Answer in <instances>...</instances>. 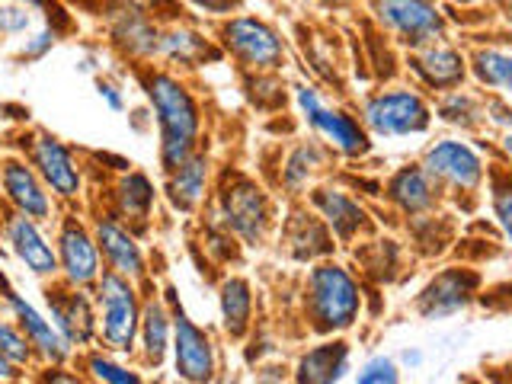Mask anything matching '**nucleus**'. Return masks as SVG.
Masks as SVG:
<instances>
[{
	"label": "nucleus",
	"instance_id": "nucleus-1",
	"mask_svg": "<svg viewBox=\"0 0 512 384\" xmlns=\"http://www.w3.org/2000/svg\"><path fill=\"white\" fill-rule=\"evenodd\" d=\"M144 93L154 106V116L160 125V160H164V170H176L183 160L192 157L199 138V106L192 100V93L176 80L173 74L154 71L144 80Z\"/></svg>",
	"mask_w": 512,
	"mask_h": 384
},
{
	"label": "nucleus",
	"instance_id": "nucleus-2",
	"mask_svg": "<svg viewBox=\"0 0 512 384\" xmlns=\"http://www.w3.org/2000/svg\"><path fill=\"white\" fill-rule=\"evenodd\" d=\"M96 330L116 352H132L141 330V304L132 279L106 269L96 279Z\"/></svg>",
	"mask_w": 512,
	"mask_h": 384
},
{
	"label": "nucleus",
	"instance_id": "nucleus-3",
	"mask_svg": "<svg viewBox=\"0 0 512 384\" xmlns=\"http://www.w3.org/2000/svg\"><path fill=\"white\" fill-rule=\"evenodd\" d=\"M308 308L317 330H346L359 317V285L343 266H317L308 279Z\"/></svg>",
	"mask_w": 512,
	"mask_h": 384
},
{
	"label": "nucleus",
	"instance_id": "nucleus-4",
	"mask_svg": "<svg viewBox=\"0 0 512 384\" xmlns=\"http://www.w3.org/2000/svg\"><path fill=\"white\" fill-rule=\"evenodd\" d=\"M365 125L375 135H416L429 128V106L410 90L378 93L365 103Z\"/></svg>",
	"mask_w": 512,
	"mask_h": 384
},
{
	"label": "nucleus",
	"instance_id": "nucleus-5",
	"mask_svg": "<svg viewBox=\"0 0 512 384\" xmlns=\"http://www.w3.org/2000/svg\"><path fill=\"white\" fill-rule=\"evenodd\" d=\"M58 269L64 272V279L74 288L96 285V279L103 276L100 263V247L96 237L80 224L77 218H64L61 234H58Z\"/></svg>",
	"mask_w": 512,
	"mask_h": 384
},
{
	"label": "nucleus",
	"instance_id": "nucleus-6",
	"mask_svg": "<svg viewBox=\"0 0 512 384\" xmlns=\"http://www.w3.org/2000/svg\"><path fill=\"white\" fill-rule=\"evenodd\" d=\"M378 20L410 45H429L445 32L432 0H378Z\"/></svg>",
	"mask_w": 512,
	"mask_h": 384
},
{
	"label": "nucleus",
	"instance_id": "nucleus-7",
	"mask_svg": "<svg viewBox=\"0 0 512 384\" xmlns=\"http://www.w3.org/2000/svg\"><path fill=\"white\" fill-rule=\"evenodd\" d=\"M173 356L183 381L205 384L215 378V346L208 333L186 317L183 308L173 311Z\"/></svg>",
	"mask_w": 512,
	"mask_h": 384
},
{
	"label": "nucleus",
	"instance_id": "nucleus-8",
	"mask_svg": "<svg viewBox=\"0 0 512 384\" xmlns=\"http://www.w3.org/2000/svg\"><path fill=\"white\" fill-rule=\"evenodd\" d=\"M221 208H224L228 228L244 237L247 244H260L266 237L269 205H266V196L260 186H253L250 180H234L221 192Z\"/></svg>",
	"mask_w": 512,
	"mask_h": 384
},
{
	"label": "nucleus",
	"instance_id": "nucleus-9",
	"mask_svg": "<svg viewBox=\"0 0 512 384\" xmlns=\"http://www.w3.org/2000/svg\"><path fill=\"white\" fill-rule=\"evenodd\" d=\"M224 45L234 52L247 68H276L282 61V39L266 23L250 20V16H234L224 23Z\"/></svg>",
	"mask_w": 512,
	"mask_h": 384
},
{
	"label": "nucleus",
	"instance_id": "nucleus-10",
	"mask_svg": "<svg viewBox=\"0 0 512 384\" xmlns=\"http://www.w3.org/2000/svg\"><path fill=\"white\" fill-rule=\"evenodd\" d=\"M29 160L36 173L42 176V183L61 199H74L80 192V170L74 164L71 151L52 135H36L29 148Z\"/></svg>",
	"mask_w": 512,
	"mask_h": 384
},
{
	"label": "nucleus",
	"instance_id": "nucleus-11",
	"mask_svg": "<svg viewBox=\"0 0 512 384\" xmlns=\"http://www.w3.org/2000/svg\"><path fill=\"white\" fill-rule=\"evenodd\" d=\"M298 103L304 109V116H308V122L317 128L320 135H324L327 141H333L336 148H340L343 154H365L368 151V138L362 128L352 122L346 112H336V109H327L324 103L317 100V93L311 87H298Z\"/></svg>",
	"mask_w": 512,
	"mask_h": 384
},
{
	"label": "nucleus",
	"instance_id": "nucleus-12",
	"mask_svg": "<svg viewBox=\"0 0 512 384\" xmlns=\"http://www.w3.org/2000/svg\"><path fill=\"white\" fill-rule=\"evenodd\" d=\"M423 170L458 189H474L484 180V160L477 157L474 148H468V144H461V141H439L436 148H429Z\"/></svg>",
	"mask_w": 512,
	"mask_h": 384
},
{
	"label": "nucleus",
	"instance_id": "nucleus-13",
	"mask_svg": "<svg viewBox=\"0 0 512 384\" xmlns=\"http://www.w3.org/2000/svg\"><path fill=\"white\" fill-rule=\"evenodd\" d=\"M0 186H4L7 199L20 215L36 221H45L52 215V199L45 192L48 186L42 183L36 167L23 164V160H4V167H0Z\"/></svg>",
	"mask_w": 512,
	"mask_h": 384
},
{
	"label": "nucleus",
	"instance_id": "nucleus-14",
	"mask_svg": "<svg viewBox=\"0 0 512 384\" xmlns=\"http://www.w3.org/2000/svg\"><path fill=\"white\" fill-rule=\"evenodd\" d=\"M0 288H4V298L10 304V311L16 317V324H20V330L26 333L29 346H36L45 359L52 362H61L64 356L71 352V343L64 340V336L58 333V327L52 324V320H45L36 308H32L29 301H23L20 292H13V288H7V282L0 279Z\"/></svg>",
	"mask_w": 512,
	"mask_h": 384
},
{
	"label": "nucleus",
	"instance_id": "nucleus-15",
	"mask_svg": "<svg viewBox=\"0 0 512 384\" xmlns=\"http://www.w3.org/2000/svg\"><path fill=\"white\" fill-rule=\"evenodd\" d=\"M7 240L29 272H36V276H55L58 272V253L52 250V244H48L45 234L39 231L36 218H26L20 212H13L7 218Z\"/></svg>",
	"mask_w": 512,
	"mask_h": 384
},
{
	"label": "nucleus",
	"instance_id": "nucleus-16",
	"mask_svg": "<svg viewBox=\"0 0 512 384\" xmlns=\"http://www.w3.org/2000/svg\"><path fill=\"white\" fill-rule=\"evenodd\" d=\"M96 247H100L103 260L109 263L112 272H119L125 279H141L144 276V256L141 247L135 244V237L128 234L116 218H100L96 221Z\"/></svg>",
	"mask_w": 512,
	"mask_h": 384
},
{
	"label": "nucleus",
	"instance_id": "nucleus-17",
	"mask_svg": "<svg viewBox=\"0 0 512 384\" xmlns=\"http://www.w3.org/2000/svg\"><path fill=\"white\" fill-rule=\"evenodd\" d=\"M48 308H52V320L58 333L68 340L71 346H87L96 333V314L93 304L84 292H77L71 285V292H61L48 298Z\"/></svg>",
	"mask_w": 512,
	"mask_h": 384
},
{
	"label": "nucleus",
	"instance_id": "nucleus-18",
	"mask_svg": "<svg viewBox=\"0 0 512 384\" xmlns=\"http://www.w3.org/2000/svg\"><path fill=\"white\" fill-rule=\"evenodd\" d=\"M474 285H477V279L471 276V272H461V269L442 272V276L432 279L426 285V292L420 295V314H426V317H445V314L461 311L464 304L471 301Z\"/></svg>",
	"mask_w": 512,
	"mask_h": 384
},
{
	"label": "nucleus",
	"instance_id": "nucleus-19",
	"mask_svg": "<svg viewBox=\"0 0 512 384\" xmlns=\"http://www.w3.org/2000/svg\"><path fill=\"white\" fill-rule=\"evenodd\" d=\"M349 372V349L346 343H324L311 349L298 362L295 381L298 384H340V378Z\"/></svg>",
	"mask_w": 512,
	"mask_h": 384
},
{
	"label": "nucleus",
	"instance_id": "nucleus-20",
	"mask_svg": "<svg viewBox=\"0 0 512 384\" xmlns=\"http://www.w3.org/2000/svg\"><path fill=\"white\" fill-rule=\"evenodd\" d=\"M314 205L320 208V215L327 218V224L333 228V234L340 240H349L365 224V212L359 208L356 199H349L346 192L336 189H317L314 192Z\"/></svg>",
	"mask_w": 512,
	"mask_h": 384
},
{
	"label": "nucleus",
	"instance_id": "nucleus-21",
	"mask_svg": "<svg viewBox=\"0 0 512 384\" xmlns=\"http://www.w3.org/2000/svg\"><path fill=\"white\" fill-rule=\"evenodd\" d=\"M205 183H208V157L192 154L176 170H170V186H167L170 202L176 208H183V212H189V208L199 205Z\"/></svg>",
	"mask_w": 512,
	"mask_h": 384
},
{
	"label": "nucleus",
	"instance_id": "nucleus-22",
	"mask_svg": "<svg viewBox=\"0 0 512 384\" xmlns=\"http://www.w3.org/2000/svg\"><path fill=\"white\" fill-rule=\"evenodd\" d=\"M391 199L404 208L407 215H416V212H426V208L436 202V186H432V176L423 170V167H407L400 170L391 186Z\"/></svg>",
	"mask_w": 512,
	"mask_h": 384
},
{
	"label": "nucleus",
	"instance_id": "nucleus-23",
	"mask_svg": "<svg viewBox=\"0 0 512 384\" xmlns=\"http://www.w3.org/2000/svg\"><path fill=\"white\" fill-rule=\"evenodd\" d=\"M413 68L416 74H420L429 87H455L461 84L464 77V58L458 52H452V48H426V52H420L413 58Z\"/></svg>",
	"mask_w": 512,
	"mask_h": 384
},
{
	"label": "nucleus",
	"instance_id": "nucleus-24",
	"mask_svg": "<svg viewBox=\"0 0 512 384\" xmlns=\"http://www.w3.org/2000/svg\"><path fill=\"white\" fill-rule=\"evenodd\" d=\"M112 36L119 39V45H125L132 55H154L160 52V36H157V29L148 23V16H144L141 10H122L119 13V20L116 26H112Z\"/></svg>",
	"mask_w": 512,
	"mask_h": 384
},
{
	"label": "nucleus",
	"instance_id": "nucleus-25",
	"mask_svg": "<svg viewBox=\"0 0 512 384\" xmlns=\"http://www.w3.org/2000/svg\"><path fill=\"white\" fill-rule=\"evenodd\" d=\"M170 330H173V314H167V308L160 301H148L141 308V346L148 362H160L170 349Z\"/></svg>",
	"mask_w": 512,
	"mask_h": 384
},
{
	"label": "nucleus",
	"instance_id": "nucleus-26",
	"mask_svg": "<svg viewBox=\"0 0 512 384\" xmlns=\"http://www.w3.org/2000/svg\"><path fill=\"white\" fill-rule=\"evenodd\" d=\"M250 308H253V295L244 279H228L221 285V320L231 336H240L247 330Z\"/></svg>",
	"mask_w": 512,
	"mask_h": 384
},
{
	"label": "nucleus",
	"instance_id": "nucleus-27",
	"mask_svg": "<svg viewBox=\"0 0 512 384\" xmlns=\"http://www.w3.org/2000/svg\"><path fill=\"white\" fill-rule=\"evenodd\" d=\"M160 55H167L170 61L180 64H196L202 58H215V52L208 48V42L192 29H170L160 36Z\"/></svg>",
	"mask_w": 512,
	"mask_h": 384
},
{
	"label": "nucleus",
	"instance_id": "nucleus-28",
	"mask_svg": "<svg viewBox=\"0 0 512 384\" xmlns=\"http://www.w3.org/2000/svg\"><path fill=\"white\" fill-rule=\"evenodd\" d=\"M119 208L125 218H135V221H144L151 215V205H154V186L144 173H128L122 176L119 183Z\"/></svg>",
	"mask_w": 512,
	"mask_h": 384
},
{
	"label": "nucleus",
	"instance_id": "nucleus-29",
	"mask_svg": "<svg viewBox=\"0 0 512 384\" xmlns=\"http://www.w3.org/2000/svg\"><path fill=\"white\" fill-rule=\"evenodd\" d=\"M288 240H292V253L298 256V260H314V256L330 253V237L314 218H298L295 231Z\"/></svg>",
	"mask_w": 512,
	"mask_h": 384
},
{
	"label": "nucleus",
	"instance_id": "nucleus-30",
	"mask_svg": "<svg viewBox=\"0 0 512 384\" xmlns=\"http://www.w3.org/2000/svg\"><path fill=\"white\" fill-rule=\"evenodd\" d=\"M474 71L484 80L487 87L496 90H512V55L509 52H496V48H487V52H477L474 58Z\"/></svg>",
	"mask_w": 512,
	"mask_h": 384
},
{
	"label": "nucleus",
	"instance_id": "nucleus-31",
	"mask_svg": "<svg viewBox=\"0 0 512 384\" xmlns=\"http://www.w3.org/2000/svg\"><path fill=\"white\" fill-rule=\"evenodd\" d=\"M317 164H320V151L314 148V144H311V148H308V144L298 148L292 154V160H288V167H285V186L288 189H301L304 180H308V176L314 173Z\"/></svg>",
	"mask_w": 512,
	"mask_h": 384
},
{
	"label": "nucleus",
	"instance_id": "nucleus-32",
	"mask_svg": "<svg viewBox=\"0 0 512 384\" xmlns=\"http://www.w3.org/2000/svg\"><path fill=\"white\" fill-rule=\"evenodd\" d=\"M0 356L10 359L13 365H26L32 349H29V340L20 327L7 324V320H0Z\"/></svg>",
	"mask_w": 512,
	"mask_h": 384
},
{
	"label": "nucleus",
	"instance_id": "nucleus-33",
	"mask_svg": "<svg viewBox=\"0 0 512 384\" xmlns=\"http://www.w3.org/2000/svg\"><path fill=\"white\" fill-rule=\"evenodd\" d=\"M29 26H32L29 0H10V4L0 7V32L4 36H20Z\"/></svg>",
	"mask_w": 512,
	"mask_h": 384
},
{
	"label": "nucleus",
	"instance_id": "nucleus-34",
	"mask_svg": "<svg viewBox=\"0 0 512 384\" xmlns=\"http://www.w3.org/2000/svg\"><path fill=\"white\" fill-rule=\"evenodd\" d=\"M90 372L93 378H100L103 384H141V378L135 372H128V368L116 365L112 359H103V356H90Z\"/></svg>",
	"mask_w": 512,
	"mask_h": 384
},
{
	"label": "nucleus",
	"instance_id": "nucleus-35",
	"mask_svg": "<svg viewBox=\"0 0 512 384\" xmlns=\"http://www.w3.org/2000/svg\"><path fill=\"white\" fill-rule=\"evenodd\" d=\"M493 212H496V218H500L506 237L512 240V180L493 183Z\"/></svg>",
	"mask_w": 512,
	"mask_h": 384
},
{
	"label": "nucleus",
	"instance_id": "nucleus-36",
	"mask_svg": "<svg viewBox=\"0 0 512 384\" xmlns=\"http://www.w3.org/2000/svg\"><path fill=\"white\" fill-rule=\"evenodd\" d=\"M359 384H400V375H397V365L391 359H372L362 372H359Z\"/></svg>",
	"mask_w": 512,
	"mask_h": 384
},
{
	"label": "nucleus",
	"instance_id": "nucleus-37",
	"mask_svg": "<svg viewBox=\"0 0 512 384\" xmlns=\"http://www.w3.org/2000/svg\"><path fill=\"white\" fill-rule=\"evenodd\" d=\"M471 109H474V100H468V96L455 93V96H448V100L442 103V116H445L448 122L471 125V119H468V116H477V112H471Z\"/></svg>",
	"mask_w": 512,
	"mask_h": 384
},
{
	"label": "nucleus",
	"instance_id": "nucleus-38",
	"mask_svg": "<svg viewBox=\"0 0 512 384\" xmlns=\"http://www.w3.org/2000/svg\"><path fill=\"white\" fill-rule=\"evenodd\" d=\"M55 42H58V32H55V29H39L36 36L26 39V45H23V58H42Z\"/></svg>",
	"mask_w": 512,
	"mask_h": 384
},
{
	"label": "nucleus",
	"instance_id": "nucleus-39",
	"mask_svg": "<svg viewBox=\"0 0 512 384\" xmlns=\"http://www.w3.org/2000/svg\"><path fill=\"white\" fill-rule=\"evenodd\" d=\"M192 4H196V7H202L205 13H231L237 4H240V0H192Z\"/></svg>",
	"mask_w": 512,
	"mask_h": 384
},
{
	"label": "nucleus",
	"instance_id": "nucleus-40",
	"mask_svg": "<svg viewBox=\"0 0 512 384\" xmlns=\"http://www.w3.org/2000/svg\"><path fill=\"white\" fill-rule=\"evenodd\" d=\"M100 96L109 103V109H116V112H122V106H125V100H122V93L112 87V84H100Z\"/></svg>",
	"mask_w": 512,
	"mask_h": 384
},
{
	"label": "nucleus",
	"instance_id": "nucleus-41",
	"mask_svg": "<svg viewBox=\"0 0 512 384\" xmlns=\"http://www.w3.org/2000/svg\"><path fill=\"white\" fill-rule=\"evenodd\" d=\"M42 384H84V381L74 378V375H68V372H52V375H45Z\"/></svg>",
	"mask_w": 512,
	"mask_h": 384
},
{
	"label": "nucleus",
	"instance_id": "nucleus-42",
	"mask_svg": "<svg viewBox=\"0 0 512 384\" xmlns=\"http://www.w3.org/2000/svg\"><path fill=\"white\" fill-rule=\"evenodd\" d=\"M13 375H16V372H13V362L0 356V378H13Z\"/></svg>",
	"mask_w": 512,
	"mask_h": 384
},
{
	"label": "nucleus",
	"instance_id": "nucleus-43",
	"mask_svg": "<svg viewBox=\"0 0 512 384\" xmlns=\"http://www.w3.org/2000/svg\"><path fill=\"white\" fill-rule=\"evenodd\" d=\"M503 148H506V154L512 157V132H509V135L503 138Z\"/></svg>",
	"mask_w": 512,
	"mask_h": 384
},
{
	"label": "nucleus",
	"instance_id": "nucleus-44",
	"mask_svg": "<svg viewBox=\"0 0 512 384\" xmlns=\"http://www.w3.org/2000/svg\"><path fill=\"white\" fill-rule=\"evenodd\" d=\"M176 384H192V381H176Z\"/></svg>",
	"mask_w": 512,
	"mask_h": 384
},
{
	"label": "nucleus",
	"instance_id": "nucleus-45",
	"mask_svg": "<svg viewBox=\"0 0 512 384\" xmlns=\"http://www.w3.org/2000/svg\"><path fill=\"white\" fill-rule=\"evenodd\" d=\"M333 4H340V0H333Z\"/></svg>",
	"mask_w": 512,
	"mask_h": 384
}]
</instances>
